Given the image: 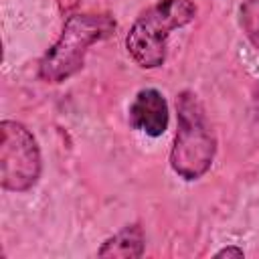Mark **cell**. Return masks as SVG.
Returning a JSON list of instances; mask_svg holds the SVG:
<instances>
[{
	"label": "cell",
	"mask_w": 259,
	"mask_h": 259,
	"mask_svg": "<svg viewBox=\"0 0 259 259\" xmlns=\"http://www.w3.org/2000/svg\"><path fill=\"white\" fill-rule=\"evenodd\" d=\"M214 257H245V251L241 247H237V245H229V247L217 251Z\"/></svg>",
	"instance_id": "8"
},
{
	"label": "cell",
	"mask_w": 259,
	"mask_h": 259,
	"mask_svg": "<svg viewBox=\"0 0 259 259\" xmlns=\"http://www.w3.org/2000/svg\"><path fill=\"white\" fill-rule=\"evenodd\" d=\"M115 26L113 16L107 12L71 14L65 20L59 38L42 55L38 63V77L47 83H63L71 79L83 69L89 47L111 36Z\"/></svg>",
	"instance_id": "2"
},
{
	"label": "cell",
	"mask_w": 259,
	"mask_h": 259,
	"mask_svg": "<svg viewBox=\"0 0 259 259\" xmlns=\"http://www.w3.org/2000/svg\"><path fill=\"white\" fill-rule=\"evenodd\" d=\"M146 237L138 223L123 227L113 237L105 239L101 249L97 251L99 257H121V259H138L144 255Z\"/></svg>",
	"instance_id": "6"
},
{
	"label": "cell",
	"mask_w": 259,
	"mask_h": 259,
	"mask_svg": "<svg viewBox=\"0 0 259 259\" xmlns=\"http://www.w3.org/2000/svg\"><path fill=\"white\" fill-rule=\"evenodd\" d=\"M130 125L150 138H160L170 123L168 101L158 89H142L136 93L130 111H127Z\"/></svg>",
	"instance_id": "5"
},
{
	"label": "cell",
	"mask_w": 259,
	"mask_h": 259,
	"mask_svg": "<svg viewBox=\"0 0 259 259\" xmlns=\"http://www.w3.org/2000/svg\"><path fill=\"white\" fill-rule=\"evenodd\" d=\"M239 24L249 42L259 51V0H245L239 6Z\"/></svg>",
	"instance_id": "7"
},
{
	"label": "cell",
	"mask_w": 259,
	"mask_h": 259,
	"mask_svg": "<svg viewBox=\"0 0 259 259\" xmlns=\"http://www.w3.org/2000/svg\"><path fill=\"white\" fill-rule=\"evenodd\" d=\"M178 127L170 150V168L186 182L202 178L217 154V136L206 117V111L192 91H182L176 97Z\"/></svg>",
	"instance_id": "1"
},
{
	"label": "cell",
	"mask_w": 259,
	"mask_h": 259,
	"mask_svg": "<svg viewBox=\"0 0 259 259\" xmlns=\"http://www.w3.org/2000/svg\"><path fill=\"white\" fill-rule=\"evenodd\" d=\"M196 16L194 0H158L146 8L125 34V51L142 69L162 67L172 30L190 24Z\"/></svg>",
	"instance_id": "3"
},
{
	"label": "cell",
	"mask_w": 259,
	"mask_h": 259,
	"mask_svg": "<svg viewBox=\"0 0 259 259\" xmlns=\"http://www.w3.org/2000/svg\"><path fill=\"white\" fill-rule=\"evenodd\" d=\"M42 172L40 148L32 132L14 119L0 121V184L10 192H28Z\"/></svg>",
	"instance_id": "4"
}]
</instances>
